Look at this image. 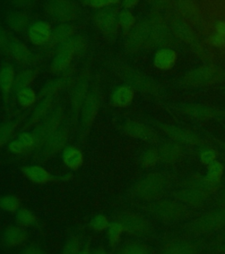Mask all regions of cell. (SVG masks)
Here are the masks:
<instances>
[{"instance_id": "4", "label": "cell", "mask_w": 225, "mask_h": 254, "mask_svg": "<svg viewBox=\"0 0 225 254\" xmlns=\"http://www.w3.org/2000/svg\"><path fill=\"white\" fill-rule=\"evenodd\" d=\"M21 173L29 182L36 186H45L50 183L69 182L72 179L71 173L54 175L40 164H28L20 168Z\"/></svg>"}, {"instance_id": "16", "label": "cell", "mask_w": 225, "mask_h": 254, "mask_svg": "<svg viewBox=\"0 0 225 254\" xmlns=\"http://www.w3.org/2000/svg\"><path fill=\"white\" fill-rule=\"evenodd\" d=\"M150 22L149 20L140 21L135 25L134 28L129 32L125 41V47L129 52H137L141 48L144 47L149 37Z\"/></svg>"}, {"instance_id": "37", "label": "cell", "mask_w": 225, "mask_h": 254, "mask_svg": "<svg viewBox=\"0 0 225 254\" xmlns=\"http://www.w3.org/2000/svg\"><path fill=\"white\" fill-rule=\"evenodd\" d=\"M87 50V42L81 36H72L59 46L56 47V51H65L70 52L74 56H79L83 54Z\"/></svg>"}, {"instance_id": "62", "label": "cell", "mask_w": 225, "mask_h": 254, "mask_svg": "<svg viewBox=\"0 0 225 254\" xmlns=\"http://www.w3.org/2000/svg\"><path fill=\"white\" fill-rule=\"evenodd\" d=\"M222 250H223V252H224V253H225V246H223V248H222Z\"/></svg>"}, {"instance_id": "50", "label": "cell", "mask_w": 225, "mask_h": 254, "mask_svg": "<svg viewBox=\"0 0 225 254\" xmlns=\"http://www.w3.org/2000/svg\"><path fill=\"white\" fill-rule=\"evenodd\" d=\"M11 43V35L3 28L0 22V54L1 55L9 56Z\"/></svg>"}, {"instance_id": "13", "label": "cell", "mask_w": 225, "mask_h": 254, "mask_svg": "<svg viewBox=\"0 0 225 254\" xmlns=\"http://www.w3.org/2000/svg\"><path fill=\"white\" fill-rule=\"evenodd\" d=\"M89 80L90 74L89 71H84L80 73L78 79L76 80L72 87L70 96V109L72 119H77L80 115V111L85 100L89 93Z\"/></svg>"}, {"instance_id": "5", "label": "cell", "mask_w": 225, "mask_h": 254, "mask_svg": "<svg viewBox=\"0 0 225 254\" xmlns=\"http://www.w3.org/2000/svg\"><path fill=\"white\" fill-rule=\"evenodd\" d=\"M123 76L128 86L134 91L135 90L147 95H158L160 94V87L154 79L134 68L129 66L123 68Z\"/></svg>"}, {"instance_id": "15", "label": "cell", "mask_w": 225, "mask_h": 254, "mask_svg": "<svg viewBox=\"0 0 225 254\" xmlns=\"http://www.w3.org/2000/svg\"><path fill=\"white\" fill-rule=\"evenodd\" d=\"M29 240L28 230L18 224H10L2 230L0 243L5 249H16L23 247Z\"/></svg>"}, {"instance_id": "35", "label": "cell", "mask_w": 225, "mask_h": 254, "mask_svg": "<svg viewBox=\"0 0 225 254\" xmlns=\"http://www.w3.org/2000/svg\"><path fill=\"white\" fill-rule=\"evenodd\" d=\"M75 56L65 51H56L50 64V71L53 73H62L71 67V62Z\"/></svg>"}, {"instance_id": "25", "label": "cell", "mask_w": 225, "mask_h": 254, "mask_svg": "<svg viewBox=\"0 0 225 254\" xmlns=\"http://www.w3.org/2000/svg\"><path fill=\"white\" fill-rule=\"evenodd\" d=\"M9 56L12 60L21 64H31L35 60V56L29 50V48L23 42L12 36H11Z\"/></svg>"}, {"instance_id": "60", "label": "cell", "mask_w": 225, "mask_h": 254, "mask_svg": "<svg viewBox=\"0 0 225 254\" xmlns=\"http://www.w3.org/2000/svg\"><path fill=\"white\" fill-rule=\"evenodd\" d=\"M92 254H109V253L105 248L98 247V248H95L92 252Z\"/></svg>"}, {"instance_id": "36", "label": "cell", "mask_w": 225, "mask_h": 254, "mask_svg": "<svg viewBox=\"0 0 225 254\" xmlns=\"http://www.w3.org/2000/svg\"><path fill=\"white\" fill-rule=\"evenodd\" d=\"M75 36V27L71 23H60L53 29L52 46H59L72 36Z\"/></svg>"}, {"instance_id": "6", "label": "cell", "mask_w": 225, "mask_h": 254, "mask_svg": "<svg viewBox=\"0 0 225 254\" xmlns=\"http://www.w3.org/2000/svg\"><path fill=\"white\" fill-rule=\"evenodd\" d=\"M225 228V207L210 211L195 219L191 224V230L195 234L210 233Z\"/></svg>"}, {"instance_id": "24", "label": "cell", "mask_w": 225, "mask_h": 254, "mask_svg": "<svg viewBox=\"0 0 225 254\" xmlns=\"http://www.w3.org/2000/svg\"><path fill=\"white\" fill-rule=\"evenodd\" d=\"M72 79V71L69 69L65 71L63 75L58 78L51 79L47 81V83L44 85V87L41 88L38 97L41 99H44L47 96H55L60 91H62L63 88L70 85Z\"/></svg>"}, {"instance_id": "54", "label": "cell", "mask_w": 225, "mask_h": 254, "mask_svg": "<svg viewBox=\"0 0 225 254\" xmlns=\"http://www.w3.org/2000/svg\"><path fill=\"white\" fill-rule=\"evenodd\" d=\"M8 150L10 153H12L13 155H22L24 153H26V149L23 147V145L18 140V139H13L8 143Z\"/></svg>"}, {"instance_id": "52", "label": "cell", "mask_w": 225, "mask_h": 254, "mask_svg": "<svg viewBox=\"0 0 225 254\" xmlns=\"http://www.w3.org/2000/svg\"><path fill=\"white\" fill-rule=\"evenodd\" d=\"M17 254H49L43 246L37 243H30L21 247Z\"/></svg>"}, {"instance_id": "53", "label": "cell", "mask_w": 225, "mask_h": 254, "mask_svg": "<svg viewBox=\"0 0 225 254\" xmlns=\"http://www.w3.org/2000/svg\"><path fill=\"white\" fill-rule=\"evenodd\" d=\"M200 160L202 164H204L206 166H209L215 161H217V153H216V151L211 148L203 149L202 153L200 154Z\"/></svg>"}, {"instance_id": "14", "label": "cell", "mask_w": 225, "mask_h": 254, "mask_svg": "<svg viewBox=\"0 0 225 254\" xmlns=\"http://www.w3.org/2000/svg\"><path fill=\"white\" fill-rule=\"evenodd\" d=\"M69 135L70 129L67 126L60 127L45 140L41 147V156L44 159H48L59 154L67 146Z\"/></svg>"}, {"instance_id": "21", "label": "cell", "mask_w": 225, "mask_h": 254, "mask_svg": "<svg viewBox=\"0 0 225 254\" xmlns=\"http://www.w3.org/2000/svg\"><path fill=\"white\" fill-rule=\"evenodd\" d=\"M123 129L131 137L147 142H155L158 139V135L150 127L136 121H126L123 125Z\"/></svg>"}, {"instance_id": "10", "label": "cell", "mask_w": 225, "mask_h": 254, "mask_svg": "<svg viewBox=\"0 0 225 254\" xmlns=\"http://www.w3.org/2000/svg\"><path fill=\"white\" fill-rule=\"evenodd\" d=\"M171 30L174 33V36L179 39L189 44L195 53L203 60H210L208 52H206L205 48H203L202 44L199 42L192 28L182 20L180 19H172L169 24Z\"/></svg>"}, {"instance_id": "32", "label": "cell", "mask_w": 225, "mask_h": 254, "mask_svg": "<svg viewBox=\"0 0 225 254\" xmlns=\"http://www.w3.org/2000/svg\"><path fill=\"white\" fill-rule=\"evenodd\" d=\"M177 61V53L170 48L159 49L155 53L153 64L155 66L162 70L167 71L174 67Z\"/></svg>"}, {"instance_id": "3", "label": "cell", "mask_w": 225, "mask_h": 254, "mask_svg": "<svg viewBox=\"0 0 225 254\" xmlns=\"http://www.w3.org/2000/svg\"><path fill=\"white\" fill-rule=\"evenodd\" d=\"M223 69L214 64L203 65L186 72L182 78L183 83L188 87H206L225 79Z\"/></svg>"}, {"instance_id": "42", "label": "cell", "mask_w": 225, "mask_h": 254, "mask_svg": "<svg viewBox=\"0 0 225 254\" xmlns=\"http://www.w3.org/2000/svg\"><path fill=\"white\" fill-rule=\"evenodd\" d=\"M116 254H152L150 247L139 241H131L119 248Z\"/></svg>"}, {"instance_id": "38", "label": "cell", "mask_w": 225, "mask_h": 254, "mask_svg": "<svg viewBox=\"0 0 225 254\" xmlns=\"http://www.w3.org/2000/svg\"><path fill=\"white\" fill-rule=\"evenodd\" d=\"M225 172V167L219 161H215L208 166L205 176L206 181L214 189H218Z\"/></svg>"}, {"instance_id": "45", "label": "cell", "mask_w": 225, "mask_h": 254, "mask_svg": "<svg viewBox=\"0 0 225 254\" xmlns=\"http://www.w3.org/2000/svg\"><path fill=\"white\" fill-rule=\"evenodd\" d=\"M37 98L38 95L31 87H27L17 92V102L22 108L32 107L36 103Z\"/></svg>"}, {"instance_id": "49", "label": "cell", "mask_w": 225, "mask_h": 254, "mask_svg": "<svg viewBox=\"0 0 225 254\" xmlns=\"http://www.w3.org/2000/svg\"><path fill=\"white\" fill-rule=\"evenodd\" d=\"M17 139L23 145L26 149V153L39 148L36 136L33 133V131H21L20 134L18 135Z\"/></svg>"}, {"instance_id": "17", "label": "cell", "mask_w": 225, "mask_h": 254, "mask_svg": "<svg viewBox=\"0 0 225 254\" xmlns=\"http://www.w3.org/2000/svg\"><path fill=\"white\" fill-rule=\"evenodd\" d=\"M158 128L174 141L180 143L181 145L184 144L191 146H199L202 144V139L193 131L168 124H160L158 126Z\"/></svg>"}, {"instance_id": "46", "label": "cell", "mask_w": 225, "mask_h": 254, "mask_svg": "<svg viewBox=\"0 0 225 254\" xmlns=\"http://www.w3.org/2000/svg\"><path fill=\"white\" fill-rule=\"evenodd\" d=\"M160 162V155L158 147H150L142 153L140 163L143 168H152Z\"/></svg>"}, {"instance_id": "11", "label": "cell", "mask_w": 225, "mask_h": 254, "mask_svg": "<svg viewBox=\"0 0 225 254\" xmlns=\"http://www.w3.org/2000/svg\"><path fill=\"white\" fill-rule=\"evenodd\" d=\"M151 212L157 218L165 222H173L186 214L185 205L174 199H160L151 206Z\"/></svg>"}, {"instance_id": "2", "label": "cell", "mask_w": 225, "mask_h": 254, "mask_svg": "<svg viewBox=\"0 0 225 254\" xmlns=\"http://www.w3.org/2000/svg\"><path fill=\"white\" fill-rule=\"evenodd\" d=\"M168 179L165 175L153 172L142 177L134 186V194L142 200H153L166 190Z\"/></svg>"}, {"instance_id": "39", "label": "cell", "mask_w": 225, "mask_h": 254, "mask_svg": "<svg viewBox=\"0 0 225 254\" xmlns=\"http://www.w3.org/2000/svg\"><path fill=\"white\" fill-rule=\"evenodd\" d=\"M124 234V230L121 222H118L117 220L112 221L107 230H106L107 245L110 246L111 248H116L120 245Z\"/></svg>"}, {"instance_id": "22", "label": "cell", "mask_w": 225, "mask_h": 254, "mask_svg": "<svg viewBox=\"0 0 225 254\" xmlns=\"http://www.w3.org/2000/svg\"><path fill=\"white\" fill-rule=\"evenodd\" d=\"M55 96H47L44 99H41L40 103L34 109L31 115L28 118L25 124V129H28L32 127L38 126L41 122L47 118V115L54 109Z\"/></svg>"}, {"instance_id": "29", "label": "cell", "mask_w": 225, "mask_h": 254, "mask_svg": "<svg viewBox=\"0 0 225 254\" xmlns=\"http://www.w3.org/2000/svg\"><path fill=\"white\" fill-rule=\"evenodd\" d=\"M181 187H186V188L197 190L202 194L205 195L208 198L211 197L214 192L217 190L210 187L206 181L205 176H202L201 174L191 175L189 177H187L186 179L183 180Z\"/></svg>"}, {"instance_id": "23", "label": "cell", "mask_w": 225, "mask_h": 254, "mask_svg": "<svg viewBox=\"0 0 225 254\" xmlns=\"http://www.w3.org/2000/svg\"><path fill=\"white\" fill-rule=\"evenodd\" d=\"M196 243L186 239H174L163 245L159 254H199Z\"/></svg>"}, {"instance_id": "40", "label": "cell", "mask_w": 225, "mask_h": 254, "mask_svg": "<svg viewBox=\"0 0 225 254\" xmlns=\"http://www.w3.org/2000/svg\"><path fill=\"white\" fill-rule=\"evenodd\" d=\"M38 71L36 69H28L20 71L16 75L14 86H13V91L19 92L21 89L29 87L34 80L36 79Z\"/></svg>"}, {"instance_id": "9", "label": "cell", "mask_w": 225, "mask_h": 254, "mask_svg": "<svg viewBox=\"0 0 225 254\" xmlns=\"http://www.w3.org/2000/svg\"><path fill=\"white\" fill-rule=\"evenodd\" d=\"M116 220L123 225L124 233L134 238H144L151 233V226L145 217L141 214L124 212Z\"/></svg>"}, {"instance_id": "58", "label": "cell", "mask_w": 225, "mask_h": 254, "mask_svg": "<svg viewBox=\"0 0 225 254\" xmlns=\"http://www.w3.org/2000/svg\"><path fill=\"white\" fill-rule=\"evenodd\" d=\"M217 204L220 207H225V187L224 188V190H222L221 192H220L219 196H218Z\"/></svg>"}, {"instance_id": "20", "label": "cell", "mask_w": 225, "mask_h": 254, "mask_svg": "<svg viewBox=\"0 0 225 254\" xmlns=\"http://www.w3.org/2000/svg\"><path fill=\"white\" fill-rule=\"evenodd\" d=\"M182 111L186 115L201 120L220 119L225 116V111L201 103H187Z\"/></svg>"}, {"instance_id": "43", "label": "cell", "mask_w": 225, "mask_h": 254, "mask_svg": "<svg viewBox=\"0 0 225 254\" xmlns=\"http://www.w3.org/2000/svg\"><path fill=\"white\" fill-rule=\"evenodd\" d=\"M19 125H20L19 119L0 125V147H3L6 143L10 142V139L15 133Z\"/></svg>"}, {"instance_id": "48", "label": "cell", "mask_w": 225, "mask_h": 254, "mask_svg": "<svg viewBox=\"0 0 225 254\" xmlns=\"http://www.w3.org/2000/svg\"><path fill=\"white\" fill-rule=\"evenodd\" d=\"M82 246L83 245L78 236H71L63 244L60 254H79Z\"/></svg>"}, {"instance_id": "63", "label": "cell", "mask_w": 225, "mask_h": 254, "mask_svg": "<svg viewBox=\"0 0 225 254\" xmlns=\"http://www.w3.org/2000/svg\"></svg>"}, {"instance_id": "28", "label": "cell", "mask_w": 225, "mask_h": 254, "mask_svg": "<svg viewBox=\"0 0 225 254\" xmlns=\"http://www.w3.org/2000/svg\"><path fill=\"white\" fill-rule=\"evenodd\" d=\"M62 161L67 169L75 171L83 166L85 156L83 152L79 147L73 145H68L62 151Z\"/></svg>"}, {"instance_id": "41", "label": "cell", "mask_w": 225, "mask_h": 254, "mask_svg": "<svg viewBox=\"0 0 225 254\" xmlns=\"http://www.w3.org/2000/svg\"><path fill=\"white\" fill-rule=\"evenodd\" d=\"M21 207V199L14 194H5L0 196V210L8 214H16Z\"/></svg>"}, {"instance_id": "59", "label": "cell", "mask_w": 225, "mask_h": 254, "mask_svg": "<svg viewBox=\"0 0 225 254\" xmlns=\"http://www.w3.org/2000/svg\"><path fill=\"white\" fill-rule=\"evenodd\" d=\"M92 252H93V250L91 249L90 244L87 243V244L83 245L81 250L79 251V254H92Z\"/></svg>"}, {"instance_id": "12", "label": "cell", "mask_w": 225, "mask_h": 254, "mask_svg": "<svg viewBox=\"0 0 225 254\" xmlns=\"http://www.w3.org/2000/svg\"><path fill=\"white\" fill-rule=\"evenodd\" d=\"M47 15L60 23H70L78 17L75 4L67 0H50L44 4Z\"/></svg>"}, {"instance_id": "19", "label": "cell", "mask_w": 225, "mask_h": 254, "mask_svg": "<svg viewBox=\"0 0 225 254\" xmlns=\"http://www.w3.org/2000/svg\"><path fill=\"white\" fill-rule=\"evenodd\" d=\"M52 33L53 29L50 24L44 20H38L29 26L28 39L36 46H44L51 43Z\"/></svg>"}, {"instance_id": "26", "label": "cell", "mask_w": 225, "mask_h": 254, "mask_svg": "<svg viewBox=\"0 0 225 254\" xmlns=\"http://www.w3.org/2000/svg\"><path fill=\"white\" fill-rule=\"evenodd\" d=\"M175 198L177 200L182 203L183 205L190 206V207H201L205 204L208 197L205 195L202 194L197 190L186 188V187H181L179 190L175 191Z\"/></svg>"}, {"instance_id": "33", "label": "cell", "mask_w": 225, "mask_h": 254, "mask_svg": "<svg viewBox=\"0 0 225 254\" xmlns=\"http://www.w3.org/2000/svg\"><path fill=\"white\" fill-rule=\"evenodd\" d=\"M134 97V90L128 85H122L114 90L111 100L115 107L126 108L131 105Z\"/></svg>"}, {"instance_id": "27", "label": "cell", "mask_w": 225, "mask_h": 254, "mask_svg": "<svg viewBox=\"0 0 225 254\" xmlns=\"http://www.w3.org/2000/svg\"><path fill=\"white\" fill-rule=\"evenodd\" d=\"M158 148L160 162L165 164H173L181 157L184 147L181 144L176 141H166L162 143Z\"/></svg>"}, {"instance_id": "55", "label": "cell", "mask_w": 225, "mask_h": 254, "mask_svg": "<svg viewBox=\"0 0 225 254\" xmlns=\"http://www.w3.org/2000/svg\"><path fill=\"white\" fill-rule=\"evenodd\" d=\"M122 4H123V9L131 10V9L134 8L136 4H138V1H135V0H126V1H123Z\"/></svg>"}, {"instance_id": "56", "label": "cell", "mask_w": 225, "mask_h": 254, "mask_svg": "<svg viewBox=\"0 0 225 254\" xmlns=\"http://www.w3.org/2000/svg\"><path fill=\"white\" fill-rule=\"evenodd\" d=\"M212 41H213V44L218 46H221V45H225V36H219L218 34H216L215 36L212 37Z\"/></svg>"}, {"instance_id": "34", "label": "cell", "mask_w": 225, "mask_h": 254, "mask_svg": "<svg viewBox=\"0 0 225 254\" xmlns=\"http://www.w3.org/2000/svg\"><path fill=\"white\" fill-rule=\"evenodd\" d=\"M5 20L8 27L18 33L25 31L30 26L29 16L26 12L21 11H11L8 12Z\"/></svg>"}, {"instance_id": "57", "label": "cell", "mask_w": 225, "mask_h": 254, "mask_svg": "<svg viewBox=\"0 0 225 254\" xmlns=\"http://www.w3.org/2000/svg\"><path fill=\"white\" fill-rule=\"evenodd\" d=\"M216 30H217L218 35L225 37V22H223V21L218 22L217 26H216Z\"/></svg>"}, {"instance_id": "1", "label": "cell", "mask_w": 225, "mask_h": 254, "mask_svg": "<svg viewBox=\"0 0 225 254\" xmlns=\"http://www.w3.org/2000/svg\"><path fill=\"white\" fill-rule=\"evenodd\" d=\"M150 30L144 47L148 49H165L169 48L176 41L170 27L166 23L163 16L154 13L149 19Z\"/></svg>"}, {"instance_id": "8", "label": "cell", "mask_w": 225, "mask_h": 254, "mask_svg": "<svg viewBox=\"0 0 225 254\" xmlns=\"http://www.w3.org/2000/svg\"><path fill=\"white\" fill-rule=\"evenodd\" d=\"M64 119V108L62 105H57L54 107L51 112L47 115L43 122L36 127L33 131V133L36 136V140L38 143L39 148L42 147L45 140L57 131L63 125Z\"/></svg>"}, {"instance_id": "51", "label": "cell", "mask_w": 225, "mask_h": 254, "mask_svg": "<svg viewBox=\"0 0 225 254\" xmlns=\"http://www.w3.org/2000/svg\"><path fill=\"white\" fill-rule=\"evenodd\" d=\"M119 1H113V0H87L82 2V4H86L89 7L101 10L104 8L115 6V4H119Z\"/></svg>"}, {"instance_id": "7", "label": "cell", "mask_w": 225, "mask_h": 254, "mask_svg": "<svg viewBox=\"0 0 225 254\" xmlns=\"http://www.w3.org/2000/svg\"><path fill=\"white\" fill-rule=\"evenodd\" d=\"M119 10L115 6L98 10L93 17L95 26L108 41L115 39L118 33Z\"/></svg>"}, {"instance_id": "47", "label": "cell", "mask_w": 225, "mask_h": 254, "mask_svg": "<svg viewBox=\"0 0 225 254\" xmlns=\"http://www.w3.org/2000/svg\"><path fill=\"white\" fill-rule=\"evenodd\" d=\"M111 221L107 215L98 214L94 215L89 222V228L94 232H106Z\"/></svg>"}, {"instance_id": "61", "label": "cell", "mask_w": 225, "mask_h": 254, "mask_svg": "<svg viewBox=\"0 0 225 254\" xmlns=\"http://www.w3.org/2000/svg\"><path fill=\"white\" fill-rule=\"evenodd\" d=\"M222 237L224 238V239H225V228L224 229V231H223V234H222Z\"/></svg>"}, {"instance_id": "31", "label": "cell", "mask_w": 225, "mask_h": 254, "mask_svg": "<svg viewBox=\"0 0 225 254\" xmlns=\"http://www.w3.org/2000/svg\"><path fill=\"white\" fill-rule=\"evenodd\" d=\"M15 223L26 230L39 229L42 225L39 216L34 211L22 206L16 212Z\"/></svg>"}, {"instance_id": "18", "label": "cell", "mask_w": 225, "mask_h": 254, "mask_svg": "<svg viewBox=\"0 0 225 254\" xmlns=\"http://www.w3.org/2000/svg\"><path fill=\"white\" fill-rule=\"evenodd\" d=\"M99 107L100 97L99 93L94 88H92L88 93L80 111L81 124L85 128L91 127L94 122L95 119L99 113Z\"/></svg>"}, {"instance_id": "30", "label": "cell", "mask_w": 225, "mask_h": 254, "mask_svg": "<svg viewBox=\"0 0 225 254\" xmlns=\"http://www.w3.org/2000/svg\"><path fill=\"white\" fill-rule=\"evenodd\" d=\"M15 78V70L11 64H4L0 69V91L5 102L13 90Z\"/></svg>"}, {"instance_id": "44", "label": "cell", "mask_w": 225, "mask_h": 254, "mask_svg": "<svg viewBox=\"0 0 225 254\" xmlns=\"http://www.w3.org/2000/svg\"><path fill=\"white\" fill-rule=\"evenodd\" d=\"M118 25L119 28H122L123 33L126 35L134 28L135 25V17L131 10L122 9L119 11Z\"/></svg>"}]
</instances>
